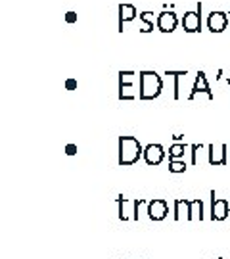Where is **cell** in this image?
Listing matches in <instances>:
<instances>
[{"label":"cell","mask_w":230,"mask_h":259,"mask_svg":"<svg viewBox=\"0 0 230 259\" xmlns=\"http://www.w3.org/2000/svg\"><path fill=\"white\" fill-rule=\"evenodd\" d=\"M144 155V148L136 136H119V157L117 163L121 167L134 165Z\"/></svg>","instance_id":"cell-1"},{"label":"cell","mask_w":230,"mask_h":259,"mask_svg":"<svg viewBox=\"0 0 230 259\" xmlns=\"http://www.w3.org/2000/svg\"><path fill=\"white\" fill-rule=\"evenodd\" d=\"M140 100H153L163 90V79L155 71H140Z\"/></svg>","instance_id":"cell-2"},{"label":"cell","mask_w":230,"mask_h":259,"mask_svg":"<svg viewBox=\"0 0 230 259\" xmlns=\"http://www.w3.org/2000/svg\"><path fill=\"white\" fill-rule=\"evenodd\" d=\"M140 96V75L134 71H119V100H136Z\"/></svg>","instance_id":"cell-3"},{"label":"cell","mask_w":230,"mask_h":259,"mask_svg":"<svg viewBox=\"0 0 230 259\" xmlns=\"http://www.w3.org/2000/svg\"><path fill=\"white\" fill-rule=\"evenodd\" d=\"M180 23H182V29H184L186 33H198V31L202 29V4L198 6V10L186 12V14L182 16Z\"/></svg>","instance_id":"cell-4"},{"label":"cell","mask_w":230,"mask_h":259,"mask_svg":"<svg viewBox=\"0 0 230 259\" xmlns=\"http://www.w3.org/2000/svg\"><path fill=\"white\" fill-rule=\"evenodd\" d=\"M207 161H209V165H227L229 163V159H227V155H229V146L227 144H209L207 146Z\"/></svg>","instance_id":"cell-5"},{"label":"cell","mask_w":230,"mask_h":259,"mask_svg":"<svg viewBox=\"0 0 230 259\" xmlns=\"http://www.w3.org/2000/svg\"><path fill=\"white\" fill-rule=\"evenodd\" d=\"M230 206L225 198H215V190H211V219L225 221L229 217Z\"/></svg>","instance_id":"cell-6"},{"label":"cell","mask_w":230,"mask_h":259,"mask_svg":"<svg viewBox=\"0 0 230 259\" xmlns=\"http://www.w3.org/2000/svg\"><path fill=\"white\" fill-rule=\"evenodd\" d=\"M179 25V18L173 10H163L159 16H157V29L161 33H173Z\"/></svg>","instance_id":"cell-7"},{"label":"cell","mask_w":230,"mask_h":259,"mask_svg":"<svg viewBox=\"0 0 230 259\" xmlns=\"http://www.w3.org/2000/svg\"><path fill=\"white\" fill-rule=\"evenodd\" d=\"M148 217L152 219V221H163L165 217H167V213H169V206H167V202L163 200V198H153L148 202Z\"/></svg>","instance_id":"cell-8"},{"label":"cell","mask_w":230,"mask_h":259,"mask_svg":"<svg viewBox=\"0 0 230 259\" xmlns=\"http://www.w3.org/2000/svg\"><path fill=\"white\" fill-rule=\"evenodd\" d=\"M229 27V16L225 12H211L207 18V29L211 33H223Z\"/></svg>","instance_id":"cell-9"},{"label":"cell","mask_w":230,"mask_h":259,"mask_svg":"<svg viewBox=\"0 0 230 259\" xmlns=\"http://www.w3.org/2000/svg\"><path fill=\"white\" fill-rule=\"evenodd\" d=\"M144 161L148 163V165H159L161 161H163V157H165V152H163V146L161 144H148L146 148H144Z\"/></svg>","instance_id":"cell-10"},{"label":"cell","mask_w":230,"mask_h":259,"mask_svg":"<svg viewBox=\"0 0 230 259\" xmlns=\"http://www.w3.org/2000/svg\"><path fill=\"white\" fill-rule=\"evenodd\" d=\"M136 18V8L132 4H119V31L123 33V25Z\"/></svg>","instance_id":"cell-11"},{"label":"cell","mask_w":230,"mask_h":259,"mask_svg":"<svg viewBox=\"0 0 230 259\" xmlns=\"http://www.w3.org/2000/svg\"><path fill=\"white\" fill-rule=\"evenodd\" d=\"M194 219H204V202L202 198H196V200H190V213H188V221H194Z\"/></svg>","instance_id":"cell-12"},{"label":"cell","mask_w":230,"mask_h":259,"mask_svg":"<svg viewBox=\"0 0 230 259\" xmlns=\"http://www.w3.org/2000/svg\"><path fill=\"white\" fill-rule=\"evenodd\" d=\"M182 213H186V219H188V213H190V200L186 198H179L175 200V221H180L182 219Z\"/></svg>","instance_id":"cell-13"},{"label":"cell","mask_w":230,"mask_h":259,"mask_svg":"<svg viewBox=\"0 0 230 259\" xmlns=\"http://www.w3.org/2000/svg\"><path fill=\"white\" fill-rule=\"evenodd\" d=\"M117 206H119V219L121 221H128V219H132L128 213V206H132V200H127V198H123V196H119L117 198Z\"/></svg>","instance_id":"cell-14"},{"label":"cell","mask_w":230,"mask_h":259,"mask_svg":"<svg viewBox=\"0 0 230 259\" xmlns=\"http://www.w3.org/2000/svg\"><path fill=\"white\" fill-rule=\"evenodd\" d=\"M184 150H186L184 142H175L169 148V159H184Z\"/></svg>","instance_id":"cell-15"},{"label":"cell","mask_w":230,"mask_h":259,"mask_svg":"<svg viewBox=\"0 0 230 259\" xmlns=\"http://www.w3.org/2000/svg\"><path fill=\"white\" fill-rule=\"evenodd\" d=\"M165 75H173L175 77V85H173L175 92H173V96H175V100H180V77H186L188 73L186 71H167Z\"/></svg>","instance_id":"cell-16"},{"label":"cell","mask_w":230,"mask_h":259,"mask_svg":"<svg viewBox=\"0 0 230 259\" xmlns=\"http://www.w3.org/2000/svg\"><path fill=\"white\" fill-rule=\"evenodd\" d=\"M192 90H209V83H207V77H205L204 71H198V75L194 79Z\"/></svg>","instance_id":"cell-17"},{"label":"cell","mask_w":230,"mask_h":259,"mask_svg":"<svg viewBox=\"0 0 230 259\" xmlns=\"http://www.w3.org/2000/svg\"><path fill=\"white\" fill-rule=\"evenodd\" d=\"M198 98H205V100H213L215 96H213L211 88H209V90H192V92L188 94V100H190V102H194V100H198Z\"/></svg>","instance_id":"cell-18"},{"label":"cell","mask_w":230,"mask_h":259,"mask_svg":"<svg viewBox=\"0 0 230 259\" xmlns=\"http://www.w3.org/2000/svg\"><path fill=\"white\" fill-rule=\"evenodd\" d=\"M169 171L171 173H184L186 171V161L184 159H169Z\"/></svg>","instance_id":"cell-19"},{"label":"cell","mask_w":230,"mask_h":259,"mask_svg":"<svg viewBox=\"0 0 230 259\" xmlns=\"http://www.w3.org/2000/svg\"><path fill=\"white\" fill-rule=\"evenodd\" d=\"M140 22H144V23H148V25H157V18L153 16L152 12H142L140 14Z\"/></svg>","instance_id":"cell-20"},{"label":"cell","mask_w":230,"mask_h":259,"mask_svg":"<svg viewBox=\"0 0 230 259\" xmlns=\"http://www.w3.org/2000/svg\"><path fill=\"white\" fill-rule=\"evenodd\" d=\"M202 148H204L202 144H192V146H190V150H192V165H198V163H200L198 154L202 152Z\"/></svg>","instance_id":"cell-21"},{"label":"cell","mask_w":230,"mask_h":259,"mask_svg":"<svg viewBox=\"0 0 230 259\" xmlns=\"http://www.w3.org/2000/svg\"><path fill=\"white\" fill-rule=\"evenodd\" d=\"M65 22H67V23H75V22H77V14H75V12H67V14H65Z\"/></svg>","instance_id":"cell-22"},{"label":"cell","mask_w":230,"mask_h":259,"mask_svg":"<svg viewBox=\"0 0 230 259\" xmlns=\"http://www.w3.org/2000/svg\"><path fill=\"white\" fill-rule=\"evenodd\" d=\"M65 88H67V90H75V88H77V81H75V79H67V81H65Z\"/></svg>","instance_id":"cell-23"},{"label":"cell","mask_w":230,"mask_h":259,"mask_svg":"<svg viewBox=\"0 0 230 259\" xmlns=\"http://www.w3.org/2000/svg\"><path fill=\"white\" fill-rule=\"evenodd\" d=\"M65 154L75 155L77 154V144H67V146H65Z\"/></svg>","instance_id":"cell-24"},{"label":"cell","mask_w":230,"mask_h":259,"mask_svg":"<svg viewBox=\"0 0 230 259\" xmlns=\"http://www.w3.org/2000/svg\"><path fill=\"white\" fill-rule=\"evenodd\" d=\"M173 142H184V136L182 134H175L173 136Z\"/></svg>","instance_id":"cell-25"},{"label":"cell","mask_w":230,"mask_h":259,"mask_svg":"<svg viewBox=\"0 0 230 259\" xmlns=\"http://www.w3.org/2000/svg\"><path fill=\"white\" fill-rule=\"evenodd\" d=\"M227 83H229V88H230V77H229V79H227Z\"/></svg>","instance_id":"cell-26"},{"label":"cell","mask_w":230,"mask_h":259,"mask_svg":"<svg viewBox=\"0 0 230 259\" xmlns=\"http://www.w3.org/2000/svg\"><path fill=\"white\" fill-rule=\"evenodd\" d=\"M219 259H223V258H219Z\"/></svg>","instance_id":"cell-27"}]
</instances>
